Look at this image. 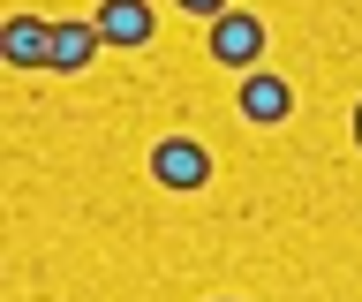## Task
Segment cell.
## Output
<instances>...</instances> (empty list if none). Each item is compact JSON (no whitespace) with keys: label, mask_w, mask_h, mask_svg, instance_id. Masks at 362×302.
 <instances>
[{"label":"cell","mask_w":362,"mask_h":302,"mask_svg":"<svg viewBox=\"0 0 362 302\" xmlns=\"http://www.w3.org/2000/svg\"><path fill=\"white\" fill-rule=\"evenodd\" d=\"M204 46H211V61L234 76H257V61H264V23L249 16V8H226L219 23L204 30Z\"/></svg>","instance_id":"cell-1"},{"label":"cell","mask_w":362,"mask_h":302,"mask_svg":"<svg viewBox=\"0 0 362 302\" xmlns=\"http://www.w3.org/2000/svg\"><path fill=\"white\" fill-rule=\"evenodd\" d=\"M151 182L174 189V197H197V189L211 182V151H204L197 137H158L151 144Z\"/></svg>","instance_id":"cell-2"},{"label":"cell","mask_w":362,"mask_h":302,"mask_svg":"<svg viewBox=\"0 0 362 302\" xmlns=\"http://www.w3.org/2000/svg\"><path fill=\"white\" fill-rule=\"evenodd\" d=\"M90 23H98V38H106V46H129V53L158 38L151 0H98V8H90Z\"/></svg>","instance_id":"cell-3"},{"label":"cell","mask_w":362,"mask_h":302,"mask_svg":"<svg viewBox=\"0 0 362 302\" xmlns=\"http://www.w3.org/2000/svg\"><path fill=\"white\" fill-rule=\"evenodd\" d=\"M242 121H257V129H279V121L294 114V83L287 76H272V69H257V76H242Z\"/></svg>","instance_id":"cell-4"},{"label":"cell","mask_w":362,"mask_h":302,"mask_svg":"<svg viewBox=\"0 0 362 302\" xmlns=\"http://www.w3.org/2000/svg\"><path fill=\"white\" fill-rule=\"evenodd\" d=\"M0 61H8V69H53V23H38V16H8V30H0Z\"/></svg>","instance_id":"cell-5"},{"label":"cell","mask_w":362,"mask_h":302,"mask_svg":"<svg viewBox=\"0 0 362 302\" xmlns=\"http://www.w3.org/2000/svg\"><path fill=\"white\" fill-rule=\"evenodd\" d=\"M98 46H106V38H98V23H90V16H68V23H53V69H61V76L90 69V61H98Z\"/></svg>","instance_id":"cell-6"},{"label":"cell","mask_w":362,"mask_h":302,"mask_svg":"<svg viewBox=\"0 0 362 302\" xmlns=\"http://www.w3.org/2000/svg\"><path fill=\"white\" fill-rule=\"evenodd\" d=\"M181 8H189V16H204V23H219V16L234 8V0H181Z\"/></svg>","instance_id":"cell-7"},{"label":"cell","mask_w":362,"mask_h":302,"mask_svg":"<svg viewBox=\"0 0 362 302\" xmlns=\"http://www.w3.org/2000/svg\"><path fill=\"white\" fill-rule=\"evenodd\" d=\"M355 144H362V98H355Z\"/></svg>","instance_id":"cell-8"}]
</instances>
